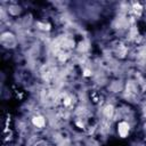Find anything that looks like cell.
<instances>
[{"label":"cell","mask_w":146,"mask_h":146,"mask_svg":"<svg viewBox=\"0 0 146 146\" xmlns=\"http://www.w3.org/2000/svg\"><path fill=\"white\" fill-rule=\"evenodd\" d=\"M1 42H2V44L5 46V47H14L15 44H16V40H15V38H14V35L11 34V33H3L2 35H1Z\"/></svg>","instance_id":"cell-1"},{"label":"cell","mask_w":146,"mask_h":146,"mask_svg":"<svg viewBox=\"0 0 146 146\" xmlns=\"http://www.w3.org/2000/svg\"><path fill=\"white\" fill-rule=\"evenodd\" d=\"M117 132L121 137H125L129 133V124L127 122H120L117 125Z\"/></svg>","instance_id":"cell-2"},{"label":"cell","mask_w":146,"mask_h":146,"mask_svg":"<svg viewBox=\"0 0 146 146\" xmlns=\"http://www.w3.org/2000/svg\"><path fill=\"white\" fill-rule=\"evenodd\" d=\"M32 122H33V124L36 125L38 128H42V127L46 124V121H44V119H43L42 116H34V117L32 119Z\"/></svg>","instance_id":"cell-3"},{"label":"cell","mask_w":146,"mask_h":146,"mask_svg":"<svg viewBox=\"0 0 146 146\" xmlns=\"http://www.w3.org/2000/svg\"><path fill=\"white\" fill-rule=\"evenodd\" d=\"M104 114H105L107 117H111V116L113 115V106L107 105V106L105 107V110H104Z\"/></svg>","instance_id":"cell-4"},{"label":"cell","mask_w":146,"mask_h":146,"mask_svg":"<svg viewBox=\"0 0 146 146\" xmlns=\"http://www.w3.org/2000/svg\"><path fill=\"white\" fill-rule=\"evenodd\" d=\"M133 8H135V11H136V13H138V15H140V11H141V7H140V5H139V3H137V5H135V6H133Z\"/></svg>","instance_id":"cell-5"}]
</instances>
